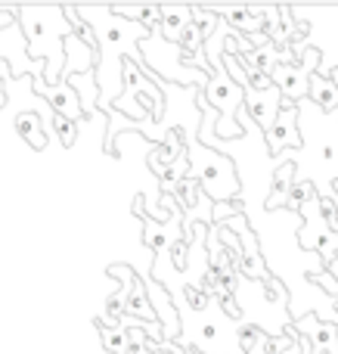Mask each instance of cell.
<instances>
[{"label":"cell","mask_w":338,"mask_h":354,"mask_svg":"<svg viewBox=\"0 0 338 354\" xmlns=\"http://www.w3.org/2000/svg\"><path fill=\"white\" fill-rule=\"evenodd\" d=\"M12 25H19L16 22V12H12V10H0V28H12Z\"/></svg>","instance_id":"8fae6325"},{"label":"cell","mask_w":338,"mask_h":354,"mask_svg":"<svg viewBox=\"0 0 338 354\" xmlns=\"http://www.w3.org/2000/svg\"><path fill=\"white\" fill-rule=\"evenodd\" d=\"M335 159V149L332 147H323V162H332Z\"/></svg>","instance_id":"7c38bea8"},{"label":"cell","mask_w":338,"mask_h":354,"mask_svg":"<svg viewBox=\"0 0 338 354\" xmlns=\"http://www.w3.org/2000/svg\"><path fill=\"white\" fill-rule=\"evenodd\" d=\"M233 212H239V205H230V202H217L215 221H223V214H233Z\"/></svg>","instance_id":"30bf717a"},{"label":"cell","mask_w":338,"mask_h":354,"mask_svg":"<svg viewBox=\"0 0 338 354\" xmlns=\"http://www.w3.org/2000/svg\"><path fill=\"white\" fill-rule=\"evenodd\" d=\"M329 84H332V87H335V91H338V68H335V72H332V75H329Z\"/></svg>","instance_id":"4fadbf2b"},{"label":"cell","mask_w":338,"mask_h":354,"mask_svg":"<svg viewBox=\"0 0 338 354\" xmlns=\"http://www.w3.org/2000/svg\"><path fill=\"white\" fill-rule=\"evenodd\" d=\"M124 311H134V320H143V324H149L152 320V311H149V299H146V289H143V283L137 280L134 289H130L128 301H124Z\"/></svg>","instance_id":"ba28073f"},{"label":"cell","mask_w":338,"mask_h":354,"mask_svg":"<svg viewBox=\"0 0 338 354\" xmlns=\"http://www.w3.org/2000/svg\"><path fill=\"white\" fill-rule=\"evenodd\" d=\"M264 134H267V147H270V153H279V149H301L298 106H286V109H279V115L273 118V124L264 131Z\"/></svg>","instance_id":"3957f363"},{"label":"cell","mask_w":338,"mask_h":354,"mask_svg":"<svg viewBox=\"0 0 338 354\" xmlns=\"http://www.w3.org/2000/svg\"><path fill=\"white\" fill-rule=\"evenodd\" d=\"M190 22H192V10H186V6H165V10H161V22H159V35L165 37L168 44H177L180 31Z\"/></svg>","instance_id":"8992f818"},{"label":"cell","mask_w":338,"mask_h":354,"mask_svg":"<svg viewBox=\"0 0 338 354\" xmlns=\"http://www.w3.org/2000/svg\"><path fill=\"white\" fill-rule=\"evenodd\" d=\"M227 227H239L242 239H246V249H239V264H236V268H239L246 277H252V280L261 277V280L270 283V274H267L264 261H261V252H258V245H255V233L246 227V218H230Z\"/></svg>","instance_id":"5b68a950"},{"label":"cell","mask_w":338,"mask_h":354,"mask_svg":"<svg viewBox=\"0 0 338 354\" xmlns=\"http://www.w3.org/2000/svg\"><path fill=\"white\" fill-rule=\"evenodd\" d=\"M103 330V339H106V348H109L112 354H137V351H130V336H128V330L124 326H99Z\"/></svg>","instance_id":"9c48e42d"},{"label":"cell","mask_w":338,"mask_h":354,"mask_svg":"<svg viewBox=\"0 0 338 354\" xmlns=\"http://www.w3.org/2000/svg\"><path fill=\"white\" fill-rule=\"evenodd\" d=\"M242 106H246V109L252 112V118H258V124L267 131L273 124V118L279 115V109H286V106H292V103H286L283 93L270 84L267 91H246Z\"/></svg>","instance_id":"277c9868"},{"label":"cell","mask_w":338,"mask_h":354,"mask_svg":"<svg viewBox=\"0 0 338 354\" xmlns=\"http://www.w3.org/2000/svg\"><path fill=\"white\" fill-rule=\"evenodd\" d=\"M308 93H310V97H314L326 112H335V109H338V91H335L332 84H329V78H323V75H317V72L310 75Z\"/></svg>","instance_id":"52a82bcc"},{"label":"cell","mask_w":338,"mask_h":354,"mask_svg":"<svg viewBox=\"0 0 338 354\" xmlns=\"http://www.w3.org/2000/svg\"><path fill=\"white\" fill-rule=\"evenodd\" d=\"M202 100L217 112V134L221 137H242V124H236V109L246 100V91L230 78L227 72L223 75H211V81L202 87Z\"/></svg>","instance_id":"6da1fadb"},{"label":"cell","mask_w":338,"mask_h":354,"mask_svg":"<svg viewBox=\"0 0 338 354\" xmlns=\"http://www.w3.org/2000/svg\"><path fill=\"white\" fill-rule=\"evenodd\" d=\"M270 84L283 93L286 103L295 106L298 100L308 97V87H310V72H304L298 62H279L277 68L270 72Z\"/></svg>","instance_id":"7a4b0ae2"}]
</instances>
